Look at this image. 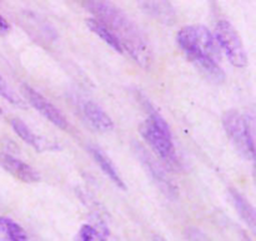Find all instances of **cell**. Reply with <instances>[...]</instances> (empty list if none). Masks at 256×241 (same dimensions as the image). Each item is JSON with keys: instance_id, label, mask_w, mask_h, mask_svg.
<instances>
[{"instance_id": "obj_18", "label": "cell", "mask_w": 256, "mask_h": 241, "mask_svg": "<svg viewBox=\"0 0 256 241\" xmlns=\"http://www.w3.org/2000/svg\"><path fill=\"white\" fill-rule=\"evenodd\" d=\"M185 239L186 241H212L204 232L198 228H188L185 232Z\"/></svg>"}, {"instance_id": "obj_3", "label": "cell", "mask_w": 256, "mask_h": 241, "mask_svg": "<svg viewBox=\"0 0 256 241\" xmlns=\"http://www.w3.org/2000/svg\"><path fill=\"white\" fill-rule=\"evenodd\" d=\"M139 132L142 139L159 156L162 162L172 169L179 168V160L176 156V149L172 142V134L166 120L154 109L140 124Z\"/></svg>"}, {"instance_id": "obj_21", "label": "cell", "mask_w": 256, "mask_h": 241, "mask_svg": "<svg viewBox=\"0 0 256 241\" xmlns=\"http://www.w3.org/2000/svg\"><path fill=\"white\" fill-rule=\"evenodd\" d=\"M2 108H0V114H2Z\"/></svg>"}, {"instance_id": "obj_12", "label": "cell", "mask_w": 256, "mask_h": 241, "mask_svg": "<svg viewBox=\"0 0 256 241\" xmlns=\"http://www.w3.org/2000/svg\"><path fill=\"white\" fill-rule=\"evenodd\" d=\"M89 152H90V154H92V159L95 160V162H96V164L99 165L100 169L102 170V172H104V174L106 175V176L109 178V179L112 180V182H114L116 186H119L120 189H122V190L126 189L124 182H122V179L120 178L118 170L115 169V166H114V164L112 162V160H110L109 158H108L106 155H105L104 152H102V150L96 146H89Z\"/></svg>"}, {"instance_id": "obj_15", "label": "cell", "mask_w": 256, "mask_h": 241, "mask_svg": "<svg viewBox=\"0 0 256 241\" xmlns=\"http://www.w3.org/2000/svg\"><path fill=\"white\" fill-rule=\"evenodd\" d=\"M142 6L145 8V12H150L158 19H162L165 22H169L170 15L174 14V9L170 4L164 2H142Z\"/></svg>"}, {"instance_id": "obj_1", "label": "cell", "mask_w": 256, "mask_h": 241, "mask_svg": "<svg viewBox=\"0 0 256 241\" xmlns=\"http://www.w3.org/2000/svg\"><path fill=\"white\" fill-rule=\"evenodd\" d=\"M84 6L94 14V19L102 22L112 32L122 50L142 66L148 68L152 62V50L138 25L110 2H84Z\"/></svg>"}, {"instance_id": "obj_6", "label": "cell", "mask_w": 256, "mask_h": 241, "mask_svg": "<svg viewBox=\"0 0 256 241\" xmlns=\"http://www.w3.org/2000/svg\"><path fill=\"white\" fill-rule=\"evenodd\" d=\"M20 92L24 95L25 99L28 100L30 105H32L34 109H36L40 114L44 118H46L52 124H54L55 126L60 128L62 130L69 129V122H68L66 118L62 114L59 109L56 106L52 104L48 99H45L39 92H36L35 89H32L30 85L22 84L20 86Z\"/></svg>"}, {"instance_id": "obj_13", "label": "cell", "mask_w": 256, "mask_h": 241, "mask_svg": "<svg viewBox=\"0 0 256 241\" xmlns=\"http://www.w3.org/2000/svg\"><path fill=\"white\" fill-rule=\"evenodd\" d=\"M0 241H28V236L18 222L0 216Z\"/></svg>"}, {"instance_id": "obj_7", "label": "cell", "mask_w": 256, "mask_h": 241, "mask_svg": "<svg viewBox=\"0 0 256 241\" xmlns=\"http://www.w3.org/2000/svg\"><path fill=\"white\" fill-rule=\"evenodd\" d=\"M0 166L25 184H34L40 180L39 172L34 168L8 152H0Z\"/></svg>"}, {"instance_id": "obj_19", "label": "cell", "mask_w": 256, "mask_h": 241, "mask_svg": "<svg viewBox=\"0 0 256 241\" xmlns=\"http://www.w3.org/2000/svg\"><path fill=\"white\" fill-rule=\"evenodd\" d=\"M10 32V24L8 20L0 14V34H8Z\"/></svg>"}, {"instance_id": "obj_11", "label": "cell", "mask_w": 256, "mask_h": 241, "mask_svg": "<svg viewBox=\"0 0 256 241\" xmlns=\"http://www.w3.org/2000/svg\"><path fill=\"white\" fill-rule=\"evenodd\" d=\"M229 195L232 205L235 206L236 212H239L240 218L246 222V225L250 228L252 232H255L256 212L254 206L236 189H229Z\"/></svg>"}, {"instance_id": "obj_9", "label": "cell", "mask_w": 256, "mask_h": 241, "mask_svg": "<svg viewBox=\"0 0 256 241\" xmlns=\"http://www.w3.org/2000/svg\"><path fill=\"white\" fill-rule=\"evenodd\" d=\"M82 114L95 130L108 132L114 129V122H112V118L96 102H90V100L82 102Z\"/></svg>"}, {"instance_id": "obj_2", "label": "cell", "mask_w": 256, "mask_h": 241, "mask_svg": "<svg viewBox=\"0 0 256 241\" xmlns=\"http://www.w3.org/2000/svg\"><path fill=\"white\" fill-rule=\"evenodd\" d=\"M178 44L205 79L222 84L226 79L220 66V48L214 34L204 25H188L178 32Z\"/></svg>"}, {"instance_id": "obj_17", "label": "cell", "mask_w": 256, "mask_h": 241, "mask_svg": "<svg viewBox=\"0 0 256 241\" xmlns=\"http://www.w3.org/2000/svg\"><path fill=\"white\" fill-rule=\"evenodd\" d=\"M0 96L6 99L8 102H12V104L19 105V106H24L22 100H20L19 96H18V95L10 89V86L6 84V82H5L4 78H2V75H0Z\"/></svg>"}, {"instance_id": "obj_20", "label": "cell", "mask_w": 256, "mask_h": 241, "mask_svg": "<svg viewBox=\"0 0 256 241\" xmlns=\"http://www.w3.org/2000/svg\"><path fill=\"white\" fill-rule=\"evenodd\" d=\"M152 241H166V240H165L162 236H159V235H155V236L152 238Z\"/></svg>"}, {"instance_id": "obj_10", "label": "cell", "mask_w": 256, "mask_h": 241, "mask_svg": "<svg viewBox=\"0 0 256 241\" xmlns=\"http://www.w3.org/2000/svg\"><path fill=\"white\" fill-rule=\"evenodd\" d=\"M10 125H12V128L14 129V132H16L18 136H19L22 142H26L28 145L34 148L36 152H44V150L56 149V146H55L52 142H49L48 140L35 135L34 132L30 130V128L28 126L22 119H19V118H12V119L10 120Z\"/></svg>"}, {"instance_id": "obj_14", "label": "cell", "mask_w": 256, "mask_h": 241, "mask_svg": "<svg viewBox=\"0 0 256 241\" xmlns=\"http://www.w3.org/2000/svg\"><path fill=\"white\" fill-rule=\"evenodd\" d=\"M85 22H86L88 28H89L94 34H96L100 39L104 40V42H106L109 46H112L115 52H118L119 54H122V52H124L120 42H118L116 38L112 35V32H110L105 25H102V22H98V20L94 19V18H89V19L85 20Z\"/></svg>"}, {"instance_id": "obj_8", "label": "cell", "mask_w": 256, "mask_h": 241, "mask_svg": "<svg viewBox=\"0 0 256 241\" xmlns=\"http://www.w3.org/2000/svg\"><path fill=\"white\" fill-rule=\"evenodd\" d=\"M135 152L138 154V156H139L142 165H145V168L148 169L149 174L152 175L154 182H156V184L159 185L160 189L164 190L165 194H175V188L172 186V184L169 182V179L165 178L164 172L160 169V166L154 162V159L148 154V152H145L144 148H142V145L136 144L135 145Z\"/></svg>"}, {"instance_id": "obj_16", "label": "cell", "mask_w": 256, "mask_h": 241, "mask_svg": "<svg viewBox=\"0 0 256 241\" xmlns=\"http://www.w3.org/2000/svg\"><path fill=\"white\" fill-rule=\"evenodd\" d=\"M75 241H108V239L95 226L90 224H84L78 232Z\"/></svg>"}, {"instance_id": "obj_5", "label": "cell", "mask_w": 256, "mask_h": 241, "mask_svg": "<svg viewBox=\"0 0 256 241\" xmlns=\"http://www.w3.org/2000/svg\"><path fill=\"white\" fill-rule=\"evenodd\" d=\"M214 38L219 48L226 54L234 66L242 68L248 65V54L238 30L228 20H220L215 26Z\"/></svg>"}, {"instance_id": "obj_4", "label": "cell", "mask_w": 256, "mask_h": 241, "mask_svg": "<svg viewBox=\"0 0 256 241\" xmlns=\"http://www.w3.org/2000/svg\"><path fill=\"white\" fill-rule=\"evenodd\" d=\"M222 126L240 155L254 162L255 145L250 122L245 115L235 109L226 110L222 118Z\"/></svg>"}]
</instances>
